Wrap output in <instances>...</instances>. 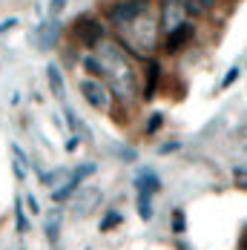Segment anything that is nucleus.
Listing matches in <instances>:
<instances>
[{"mask_svg":"<svg viewBox=\"0 0 247 250\" xmlns=\"http://www.w3.org/2000/svg\"><path fill=\"white\" fill-rule=\"evenodd\" d=\"M187 230V219L181 210H173V233H184Z\"/></svg>","mask_w":247,"mask_h":250,"instance_id":"nucleus-24","label":"nucleus"},{"mask_svg":"<svg viewBox=\"0 0 247 250\" xmlns=\"http://www.w3.org/2000/svg\"><path fill=\"white\" fill-rule=\"evenodd\" d=\"M239 72H242V69H239V66H233V69H230V72L224 75V81H222V89H227V86H230V83H233V81L239 78Z\"/></svg>","mask_w":247,"mask_h":250,"instance_id":"nucleus-25","label":"nucleus"},{"mask_svg":"<svg viewBox=\"0 0 247 250\" xmlns=\"http://www.w3.org/2000/svg\"><path fill=\"white\" fill-rule=\"evenodd\" d=\"M81 181H83V178H81V175H78V173L72 170V175H69V181H66L63 187H58V190L52 193V199L58 201V204H63V201H69V199L75 196V190L81 187Z\"/></svg>","mask_w":247,"mask_h":250,"instance_id":"nucleus-9","label":"nucleus"},{"mask_svg":"<svg viewBox=\"0 0 247 250\" xmlns=\"http://www.w3.org/2000/svg\"><path fill=\"white\" fill-rule=\"evenodd\" d=\"M161 190V181H158V175L149 173V170H141V173L135 175V193H144V196H155Z\"/></svg>","mask_w":247,"mask_h":250,"instance_id":"nucleus-8","label":"nucleus"},{"mask_svg":"<svg viewBox=\"0 0 247 250\" xmlns=\"http://www.w3.org/2000/svg\"><path fill=\"white\" fill-rule=\"evenodd\" d=\"M193 32H196V29H193V23L178 26L175 32H170V35H167V43H164V49H167V52H178V49H184V46H187V41L193 38Z\"/></svg>","mask_w":247,"mask_h":250,"instance_id":"nucleus-7","label":"nucleus"},{"mask_svg":"<svg viewBox=\"0 0 247 250\" xmlns=\"http://www.w3.org/2000/svg\"><path fill=\"white\" fill-rule=\"evenodd\" d=\"M63 115H66V124H69V129L75 132V138H89V129L83 126V121L75 115L72 106H63Z\"/></svg>","mask_w":247,"mask_h":250,"instance_id":"nucleus-13","label":"nucleus"},{"mask_svg":"<svg viewBox=\"0 0 247 250\" xmlns=\"http://www.w3.org/2000/svg\"><path fill=\"white\" fill-rule=\"evenodd\" d=\"M138 216L149 222L152 219V196H144V193H138Z\"/></svg>","mask_w":247,"mask_h":250,"instance_id":"nucleus-17","label":"nucleus"},{"mask_svg":"<svg viewBox=\"0 0 247 250\" xmlns=\"http://www.w3.org/2000/svg\"><path fill=\"white\" fill-rule=\"evenodd\" d=\"M158 23H161V29L167 35L175 32L178 26L187 23V6H184V0H164L161 12H158Z\"/></svg>","mask_w":247,"mask_h":250,"instance_id":"nucleus-6","label":"nucleus"},{"mask_svg":"<svg viewBox=\"0 0 247 250\" xmlns=\"http://www.w3.org/2000/svg\"><path fill=\"white\" fill-rule=\"evenodd\" d=\"M12 26H18V18H9V21H3V23H0V35H6Z\"/></svg>","mask_w":247,"mask_h":250,"instance_id":"nucleus-27","label":"nucleus"},{"mask_svg":"<svg viewBox=\"0 0 247 250\" xmlns=\"http://www.w3.org/2000/svg\"><path fill=\"white\" fill-rule=\"evenodd\" d=\"M98 199H101V193H98V190L81 193V196H78V201H81V204H72L75 216H86V213H92V210L98 207Z\"/></svg>","mask_w":247,"mask_h":250,"instance_id":"nucleus-10","label":"nucleus"},{"mask_svg":"<svg viewBox=\"0 0 247 250\" xmlns=\"http://www.w3.org/2000/svg\"><path fill=\"white\" fill-rule=\"evenodd\" d=\"M61 6H63V0H52V15H58V12H61Z\"/></svg>","mask_w":247,"mask_h":250,"instance_id":"nucleus-30","label":"nucleus"},{"mask_svg":"<svg viewBox=\"0 0 247 250\" xmlns=\"http://www.w3.org/2000/svg\"><path fill=\"white\" fill-rule=\"evenodd\" d=\"M81 95H83V101H86L92 109H98V112H106V109H109V101H112L109 86H103L98 78H83V81H81Z\"/></svg>","mask_w":247,"mask_h":250,"instance_id":"nucleus-5","label":"nucleus"},{"mask_svg":"<svg viewBox=\"0 0 247 250\" xmlns=\"http://www.w3.org/2000/svg\"><path fill=\"white\" fill-rule=\"evenodd\" d=\"M46 78H49L52 92H55L58 98H63V75H61V69H58L55 63H49V66H46Z\"/></svg>","mask_w":247,"mask_h":250,"instance_id":"nucleus-15","label":"nucleus"},{"mask_svg":"<svg viewBox=\"0 0 247 250\" xmlns=\"http://www.w3.org/2000/svg\"><path fill=\"white\" fill-rule=\"evenodd\" d=\"M98 58H101V63H103V78L109 81L112 95L121 104H132L135 95H138V78H135V69L129 63V55L121 49V43L103 41L98 46Z\"/></svg>","mask_w":247,"mask_h":250,"instance_id":"nucleus-1","label":"nucleus"},{"mask_svg":"<svg viewBox=\"0 0 247 250\" xmlns=\"http://www.w3.org/2000/svg\"><path fill=\"white\" fill-rule=\"evenodd\" d=\"M58 23H46V26H41L38 29V35H35V41H38V46L41 49H52L55 46V41H58Z\"/></svg>","mask_w":247,"mask_h":250,"instance_id":"nucleus-11","label":"nucleus"},{"mask_svg":"<svg viewBox=\"0 0 247 250\" xmlns=\"http://www.w3.org/2000/svg\"><path fill=\"white\" fill-rule=\"evenodd\" d=\"M178 147H181V144H178V141H170V144H164V147H158V152H161V155H167V152L178 150Z\"/></svg>","mask_w":247,"mask_h":250,"instance_id":"nucleus-28","label":"nucleus"},{"mask_svg":"<svg viewBox=\"0 0 247 250\" xmlns=\"http://www.w3.org/2000/svg\"><path fill=\"white\" fill-rule=\"evenodd\" d=\"M118 225H121V213H118V210H112V213H106V216H103L101 230L106 233V230H112V227H118Z\"/></svg>","mask_w":247,"mask_h":250,"instance_id":"nucleus-20","label":"nucleus"},{"mask_svg":"<svg viewBox=\"0 0 247 250\" xmlns=\"http://www.w3.org/2000/svg\"><path fill=\"white\" fill-rule=\"evenodd\" d=\"M12 152H15V173H18V178L23 181L26 178V155H23V150H21L18 144H12Z\"/></svg>","mask_w":247,"mask_h":250,"instance_id":"nucleus-18","label":"nucleus"},{"mask_svg":"<svg viewBox=\"0 0 247 250\" xmlns=\"http://www.w3.org/2000/svg\"><path fill=\"white\" fill-rule=\"evenodd\" d=\"M184 6H187V12H193V15H198V12L210 9V6H213V0H184Z\"/></svg>","mask_w":247,"mask_h":250,"instance_id":"nucleus-22","label":"nucleus"},{"mask_svg":"<svg viewBox=\"0 0 247 250\" xmlns=\"http://www.w3.org/2000/svg\"><path fill=\"white\" fill-rule=\"evenodd\" d=\"M149 12V0H118L106 9V18L115 29H124V26L135 23L141 15Z\"/></svg>","mask_w":247,"mask_h":250,"instance_id":"nucleus-3","label":"nucleus"},{"mask_svg":"<svg viewBox=\"0 0 247 250\" xmlns=\"http://www.w3.org/2000/svg\"><path fill=\"white\" fill-rule=\"evenodd\" d=\"M61 175H66V167H58V170H52V173H41V184L52 187L55 181H61Z\"/></svg>","mask_w":247,"mask_h":250,"instance_id":"nucleus-21","label":"nucleus"},{"mask_svg":"<svg viewBox=\"0 0 247 250\" xmlns=\"http://www.w3.org/2000/svg\"><path fill=\"white\" fill-rule=\"evenodd\" d=\"M161 124H164V115L161 112H152L147 121V135H155V129H161Z\"/></svg>","mask_w":247,"mask_h":250,"instance_id":"nucleus-23","label":"nucleus"},{"mask_svg":"<svg viewBox=\"0 0 247 250\" xmlns=\"http://www.w3.org/2000/svg\"><path fill=\"white\" fill-rule=\"evenodd\" d=\"M81 63H83V69L89 72V78H98V81L103 78V63H101L98 55H83Z\"/></svg>","mask_w":247,"mask_h":250,"instance_id":"nucleus-14","label":"nucleus"},{"mask_svg":"<svg viewBox=\"0 0 247 250\" xmlns=\"http://www.w3.org/2000/svg\"><path fill=\"white\" fill-rule=\"evenodd\" d=\"M236 181H239V187L247 190V170H236Z\"/></svg>","mask_w":247,"mask_h":250,"instance_id":"nucleus-29","label":"nucleus"},{"mask_svg":"<svg viewBox=\"0 0 247 250\" xmlns=\"http://www.w3.org/2000/svg\"><path fill=\"white\" fill-rule=\"evenodd\" d=\"M58 230H61V213L55 210V213H49V216H46V236H49L52 245L58 242Z\"/></svg>","mask_w":247,"mask_h":250,"instance_id":"nucleus-16","label":"nucleus"},{"mask_svg":"<svg viewBox=\"0 0 247 250\" xmlns=\"http://www.w3.org/2000/svg\"><path fill=\"white\" fill-rule=\"evenodd\" d=\"M158 26L161 23L147 12V15H141L135 23L118 29V43H121V49L132 52L135 58H149L152 49H155V43H158Z\"/></svg>","mask_w":247,"mask_h":250,"instance_id":"nucleus-2","label":"nucleus"},{"mask_svg":"<svg viewBox=\"0 0 247 250\" xmlns=\"http://www.w3.org/2000/svg\"><path fill=\"white\" fill-rule=\"evenodd\" d=\"M15 216H18V230L21 233H29V219H26V210H23V201L18 199V204H15Z\"/></svg>","mask_w":247,"mask_h":250,"instance_id":"nucleus-19","label":"nucleus"},{"mask_svg":"<svg viewBox=\"0 0 247 250\" xmlns=\"http://www.w3.org/2000/svg\"><path fill=\"white\" fill-rule=\"evenodd\" d=\"M161 78V63L158 61H147V86H144V98H155V86Z\"/></svg>","mask_w":247,"mask_h":250,"instance_id":"nucleus-12","label":"nucleus"},{"mask_svg":"<svg viewBox=\"0 0 247 250\" xmlns=\"http://www.w3.org/2000/svg\"><path fill=\"white\" fill-rule=\"evenodd\" d=\"M26 207H29V213H41V204H38V199L35 196H26Z\"/></svg>","mask_w":247,"mask_h":250,"instance_id":"nucleus-26","label":"nucleus"},{"mask_svg":"<svg viewBox=\"0 0 247 250\" xmlns=\"http://www.w3.org/2000/svg\"><path fill=\"white\" fill-rule=\"evenodd\" d=\"M103 35H106L103 23L95 21V18H89V15L78 18L75 26H72V38L83 46V49H98L101 43H103Z\"/></svg>","mask_w":247,"mask_h":250,"instance_id":"nucleus-4","label":"nucleus"}]
</instances>
